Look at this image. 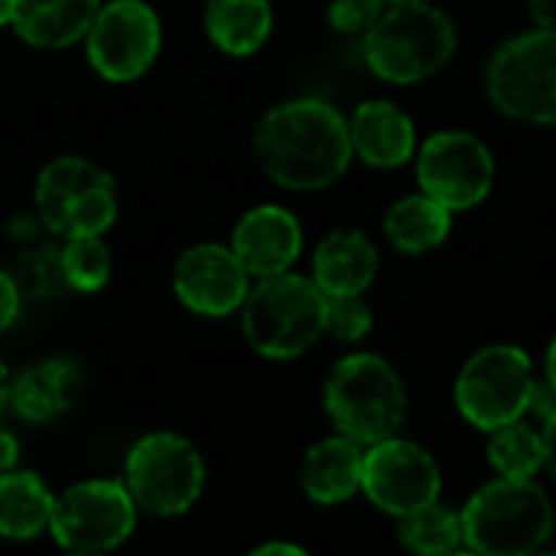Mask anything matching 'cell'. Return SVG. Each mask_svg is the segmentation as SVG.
Segmentation results:
<instances>
[{"label":"cell","mask_w":556,"mask_h":556,"mask_svg":"<svg viewBox=\"0 0 556 556\" xmlns=\"http://www.w3.org/2000/svg\"><path fill=\"white\" fill-rule=\"evenodd\" d=\"M274 26V13L267 0H208L205 29L212 42L228 55L257 52Z\"/></svg>","instance_id":"cell-22"},{"label":"cell","mask_w":556,"mask_h":556,"mask_svg":"<svg viewBox=\"0 0 556 556\" xmlns=\"http://www.w3.org/2000/svg\"><path fill=\"white\" fill-rule=\"evenodd\" d=\"M384 231L407 254L430 251L443 244L450 235V208L430 195H407L388 212Z\"/></svg>","instance_id":"cell-23"},{"label":"cell","mask_w":556,"mask_h":556,"mask_svg":"<svg viewBox=\"0 0 556 556\" xmlns=\"http://www.w3.org/2000/svg\"><path fill=\"white\" fill-rule=\"evenodd\" d=\"M384 13V0H332L329 23L339 33H368Z\"/></svg>","instance_id":"cell-28"},{"label":"cell","mask_w":556,"mask_h":556,"mask_svg":"<svg viewBox=\"0 0 556 556\" xmlns=\"http://www.w3.org/2000/svg\"><path fill=\"white\" fill-rule=\"evenodd\" d=\"M528 3H531L534 20H538L544 29H556V0H528Z\"/></svg>","instance_id":"cell-32"},{"label":"cell","mask_w":556,"mask_h":556,"mask_svg":"<svg viewBox=\"0 0 556 556\" xmlns=\"http://www.w3.org/2000/svg\"><path fill=\"white\" fill-rule=\"evenodd\" d=\"M7 391H10V384H7V365H3V358H0V410H3V404H7Z\"/></svg>","instance_id":"cell-36"},{"label":"cell","mask_w":556,"mask_h":556,"mask_svg":"<svg viewBox=\"0 0 556 556\" xmlns=\"http://www.w3.org/2000/svg\"><path fill=\"white\" fill-rule=\"evenodd\" d=\"M16 453H20L16 437H13V433H7V430H0V476H3V472H10V469L16 466Z\"/></svg>","instance_id":"cell-30"},{"label":"cell","mask_w":556,"mask_h":556,"mask_svg":"<svg viewBox=\"0 0 556 556\" xmlns=\"http://www.w3.org/2000/svg\"><path fill=\"white\" fill-rule=\"evenodd\" d=\"M401 541L417 554H453L463 544V515L440 508L437 502L404 515Z\"/></svg>","instance_id":"cell-24"},{"label":"cell","mask_w":556,"mask_h":556,"mask_svg":"<svg viewBox=\"0 0 556 556\" xmlns=\"http://www.w3.org/2000/svg\"><path fill=\"white\" fill-rule=\"evenodd\" d=\"M554 534V505L531 479H498L463 511V541L479 554H534Z\"/></svg>","instance_id":"cell-2"},{"label":"cell","mask_w":556,"mask_h":556,"mask_svg":"<svg viewBox=\"0 0 556 556\" xmlns=\"http://www.w3.org/2000/svg\"><path fill=\"white\" fill-rule=\"evenodd\" d=\"M124 485L137 508L173 518L199 502L205 485V463L189 440L176 433H150L127 453Z\"/></svg>","instance_id":"cell-6"},{"label":"cell","mask_w":556,"mask_h":556,"mask_svg":"<svg viewBox=\"0 0 556 556\" xmlns=\"http://www.w3.org/2000/svg\"><path fill=\"white\" fill-rule=\"evenodd\" d=\"M365 495L388 515H410L440 495V469L427 450L407 440L371 443L362 463Z\"/></svg>","instance_id":"cell-13"},{"label":"cell","mask_w":556,"mask_h":556,"mask_svg":"<svg viewBox=\"0 0 556 556\" xmlns=\"http://www.w3.org/2000/svg\"><path fill=\"white\" fill-rule=\"evenodd\" d=\"M270 554H287V556H303L300 547H293V544H264V547H257L254 556H270Z\"/></svg>","instance_id":"cell-33"},{"label":"cell","mask_w":556,"mask_h":556,"mask_svg":"<svg viewBox=\"0 0 556 556\" xmlns=\"http://www.w3.org/2000/svg\"><path fill=\"white\" fill-rule=\"evenodd\" d=\"M547 378H551V384L556 388V339L554 345H551V352H547Z\"/></svg>","instance_id":"cell-35"},{"label":"cell","mask_w":556,"mask_h":556,"mask_svg":"<svg viewBox=\"0 0 556 556\" xmlns=\"http://www.w3.org/2000/svg\"><path fill=\"white\" fill-rule=\"evenodd\" d=\"M531 358L515 345H492L472 355L456 384L463 417L479 430H498L521 420L531 404Z\"/></svg>","instance_id":"cell-9"},{"label":"cell","mask_w":556,"mask_h":556,"mask_svg":"<svg viewBox=\"0 0 556 556\" xmlns=\"http://www.w3.org/2000/svg\"><path fill=\"white\" fill-rule=\"evenodd\" d=\"M300 244H303V231L296 218L277 205L251 208L231 235V251L238 254L244 270L257 280L287 274L300 257Z\"/></svg>","instance_id":"cell-15"},{"label":"cell","mask_w":556,"mask_h":556,"mask_svg":"<svg viewBox=\"0 0 556 556\" xmlns=\"http://www.w3.org/2000/svg\"><path fill=\"white\" fill-rule=\"evenodd\" d=\"M160 16L143 0H111L91 20L88 62L108 81L140 78L160 52Z\"/></svg>","instance_id":"cell-11"},{"label":"cell","mask_w":556,"mask_h":556,"mask_svg":"<svg viewBox=\"0 0 556 556\" xmlns=\"http://www.w3.org/2000/svg\"><path fill=\"white\" fill-rule=\"evenodd\" d=\"M489 459L502 479H534V472L544 466V437H538L521 420L505 424L495 430Z\"/></svg>","instance_id":"cell-25"},{"label":"cell","mask_w":556,"mask_h":556,"mask_svg":"<svg viewBox=\"0 0 556 556\" xmlns=\"http://www.w3.org/2000/svg\"><path fill=\"white\" fill-rule=\"evenodd\" d=\"M36 205L42 222L65 235H104L117 218L114 179L85 156H59L36 179Z\"/></svg>","instance_id":"cell-7"},{"label":"cell","mask_w":556,"mask_h":556,"mask_svg":"<svg viewBox=\"0 0 556 556\" xmlns=\"http://www.w3.org/2000/svg\"><path fill=\"white\" fill-rule=\"evenodd\" d=\"M13 23V0H0V26Z\"/></svg>","instance_id":"cell-34"},{"label":"cell","mask_w":556,"mask_h":556,"mask_svg":"<svg viewBox=\"0 0 556 556\" xmlns=\"http://www.w3.org/2000/svg\"><path fill=\"white\" fill-rule=\"evenodd\" d=\"M55 498L33 472H3L0 476V538L33 541L49 531Z\"/></svg>","instance_id":"cell-21"},{"label":"cell","mask_w":556,"mask_h":556,"mask_svg":"<svg viewBox=\"0 0 556 556\" xmlns=\"http://www.w3.org/2000/svg\"><path fill=\"white\" fill-rule=\"evenodd\" d=\"M417 176L424 195L437 199L450 212L479 205L495 179V163L489 147L463 130H443L430 137L420 150Z\"/></svg>","instance_id":"cell-12"},{"label":"cell","mask_w":556,"mask_h":556,"mask_svg":"<svg viewBox=\"0 0 556 556\" xmlns=\"http://www.w3.org/2000/svg\"><path fill=\"white\" fill-rule=\"evenodd\" d=\"M547 427H544V463H547V469H551V476L556 479V410L544 420Z\"/></svg>","instance_id":"cell-31"},{"label":"cell","mask_w":556,"mask_h":556,"mask_svg":"<svg viewBox=\"0 0 556 556\" xmlns=\"http://www.w3.org/2000/svg\"><path fill=\"white\" fill-rule=\"evenodd\" d=\"M326 410L342 437L355 443H381L404 424L407 397L401 378L384 358L349 355L332 368Z\"/></svg>","instance_id":"cell-5"},{"label":"cell","mask_w":556,"mask_h":556,"mask_svg":"<svg viewBox=\"0 0 556 556\" xmlns=\"http://www.w3.org/2000/svg\"><path fill=\"white\" fill-rule=\"evenodd\" d=\"M391 3H414V0H391Z\"/></svg>","instance_id":"cell-37"},{"label":"cell","mask_w":556,"mask_h":556,"mask_svg":"<svg viewBox=\"0 0 556 556\" xmlns=\"http://www.w3.org/2000/svg\"><path fill=\"white\" fill-rule=\"evenodd\" d=\"M456 49L453 20L424 3H394L365 36V62L384 81L410 85L440 72Z\"/></svg>","instance_id":"cell-3"},{"label":"cell","mask_w":556,"mask_h":556,"mask_svg":"<svg viewBox=\"0 0 556 556\" xmlns=\"http://www.w3.org/2000/svg\"><path fill=\"white\" fill-rule=\"evenodd\" d=\"M251 274L225 244H195L179 254L173 290L199 316H228L248 300Z\"/></svg>","instance_id":"cell-14"},{"label":"cell","mask_w":556,"mask_h":556,"mask_svg":"<svg viewBox=\"0 0 556 556\" xmlns=\"http://www.w3.org/2000/svg\"><path fill=\"white\" fill-rule=\"evenodd\" d=\"M101 0H13V29L42 49H62L81 39L98 16Z\"/></svg>","instance_id":"cell-19"},{"label":"cell","mask_w":556,"mask_h":556,"mask_svg":"<svg viewBox=\"0 0 556 556\" xmlns=\"http://www.w3.org/2000/svg\"><path fill=\"white\" fill-rule=\"evenodd\" d=\"M362 443L349 437H332L316 443L303 459V492L316 505H339L362 489Z\"/></svg>","instance_id":"cell-18"},{"label":"cell","mask_w":556,"mask_h":556,"mask_svg":"<svg viewBox=\"0 0 556 556\" xmlns=\"http://www.w3.org/2000/svg\"><path fill=\"white\" fill-rule=\"evenodd\" d=\"M352 150L368 166H401L414 153V124L391 101H365L352 117Z\"/></svg>","instance_id":"cell-17"},{"label":"cell","mask_w":556,"mask_h":556,"mask_svg":"<svg viewBox=\"0 0 556 556\" xmlns=\"http://www.w3.org/2000/svg\"><path fill=\"white\" fill-rule=\"evenodd\" d=\"M326 332V293L296 274L264 277L244 300V336L264 358H296Z\"/></svg>","instance_id":"cell-4"},{"label":"cell","mask_w":556,"mask_h":556,"mask_svg":"<svg viewBox=\"0 0 556 556\" xmlns=\"http://www.w3.org/2000/svg\"><path fill=\"white\" fill-rule=\"evenodd\" d=\"M62 274L68 287L94 293L108 283L111 277V251L101 241V235H78L65 241L62 251Z\"/></svg>","instance_id":"cell-26"},{"label":"cell","mask_w":556,"mask_h":556,"mask_svg":"<svg viewBox=\"0 0 556 556\" xmlns=\"http://www.w3.org/2000/svg\"><path fill=\"white\" fill-rule=\"evenodd\" d=\"M254 150L264 173L296 192L332 186L352 160V134L345 117L316 98L277 104L264 114L254 134Z\"/></svg>","instance_id":"cell-1"},{"label":"cell","mask_w":556,"mask_h":556,"mask_svg":"<svg viewBox=\"0 0 556 556\" xmlns=\"http://www.w3.org/2000/svg\"><path fill=\"white\" fill-rule=\"evenodd\" d=\"M137 521V502L124 482L94 479L55 498L49 531L72 554H104L121 547Z\"/></svg>","instance_id":"cell-10"},{"label":"cell","mask_w":556,"mask_h":556,"mask_svg":"<svg viewBox=\"0 0 556 556\" xmlns=\"http://www.w3.org/2000/svg\"><path fill=\"white\" fill-rule=\"evenodd\" d=\"M78 388V368L68 358H49L33 368H26L7 391V401L23 420L46 424L59 417Z\"/></svg>","instance_id":"cell-20"},{"label":"cell","mask_w":556,"mask_h":556,"mask_svg":"<svg viewBox=\"0 0 556 556\" xmlns=\"http://www.w3.org/2000/svg\"><path fill=\"white\" fill-rule=\"evenodd\" d=\"M489 94L508 117L556 124V29L505 42L489 65Z\"/></svg>","instance_id":"cell-8"},{"label":"cell","mask_w":556,"mask_h":556,"mask_svg":"<svg viewBox=\"0 0 556 556\" xmlns=\"http://www.w3.org/2000/svg\"><path fill=\"white\" fill-rule=\"evenodd\" d=\"M378 274V251L362 231L329 235L313 257V280L326 296H362Z\"/></svg>","instance_id":"cell-16"},{"label":"cell","mask_w":556,"mask_h":556,"mask_svg":"<svg viewBox=\"0 0 556 556\" xmlns=\"http://www.w3.org/2000/svg\"><path fill=\"white\" fill-rule=\"evenodd\" d=\"M371 329V309L358 296H326V332L342 342H358Z\"/></svg>","instance_id":"cell-27"},{"label":"cell","mask_w":556,"mask_h":556,"mask_svg":"<svg viewBox=\"0 0 556 556\" xmlns=\"http://www.w3.org/2000/svg\"><path fill=\"white\" fill-rule=\"evenodd\" d=\"M16 313H20V290H16V283L0 270V332L10 329V323L16 319Z\"/></svg>","instance_id":"cell-29"}]
</instances>
